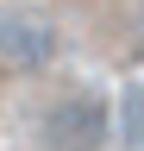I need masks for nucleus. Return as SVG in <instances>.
Listing matches in <instances>:
<instances>
[{
    "label": "nucleus",
    "instance_id": "obj_1",
    "mask_svg": "<svg viewBox=\"0 0 144 151\" xmlns=\"http://www.w3.org/2000/svg\"><path fill=\"white\" fill-rule=\"evenodd\" d=\"M113 132V107L100 94H69L38 120V151H100Z\"/></svg>",
    "mask_w": 144,
    "mask_h": 151
},
{
    "label": "nucleus",
    "instance_id": "obj_2",
    "mask_svg": "<svg viewBox=\"0 0 144 151\" xmlns=\"http://www.w3.org/2000/svg\"><path fill=\"white\" fill-rule=\"evenodd\" d=\"M125 120H132V132L144 139V88H132V101H125Z\"/></svg>",
    "mask_w": 144,
    "mask_h": 151
}]
</instances>
